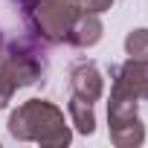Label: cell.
<instances>
[{
    "label": "cell",
    "instance_id": "1",
    "mask_svg": "<svg viewBox=\"0 0 148 148\" xmlns=\"http://www.w3.org/2000/svg\"><path fill=\"white\" fill-rule=\"evenodd\" d=\"M6 128L18 142H38L47 148H64L73 139V131L64 119V110L47 99L21 102L9 113Z\"/></svg>",
    "mask_w": 148,
    "mask_h": 148
},
{
    "label": "cell",
    "instance_id": "2",
    "mask_svg": "<svg viewBox=\"0 0 148 148\" xmlns=\"http://www.w3.org/2000/svg\"><path fill=\"white\" fill-rule=\"evenodd\" d=\"M47 73L44 49L32 38H15L0 47V108H6L18 87L41 82Z\"/></svg>",
    "mask_w": 148,
    "mask_h": 148
},
{
    "label": "cell",
    "instance_id": "3",
    "mask_svg": "<svg viewBox=\"0 0 148 148\" xmlns=\"http://www.w3.org/2000/svg\"><path fill=\"white\" fill-rule=\"evenodd\" d=\"M21 12L29 32L44 44H67L70 29L79 18V6L73 0H32Z\"/></svg>",
    "mask_w": 148,
    "mask_h": 148
},
{
    "label": "cell",
    "instance_id": "4",
    "mask_svg": "<svg viewBox=\"0 0 148 148\" xmlns=\"http://www.w3.org/2000/svg\"><path fill=\"white\" fill-rule=\"evenodd\" d=\"M139 99L119 82L110 79V99H108V134L110 142L119 148H136L145 142V128L136 110Z\"/></svg>",
    "mask_w": 148,
    "mask_h": 148
},
{
    "label": "cell",
    "instance_id": "5",
    "mask_svg": "<svg viewBox=\"0 0 148 148\" xmlns=\"http://www.w3.org/2000/svg\"><path fill=\"white\" fill-rule=\"evenodd\" d=\"M70 90L73 96H79L90 105H96L105 96V76L96 67V61H79L70 70Z\"/></svg>",
    "mask_w": 148,
    "mask_h": 148
},
{
    "label": "cell",
    "instance_id": "6",
    "mask_svg": "<svg viewBox=\"0 0 148 148\" xmlns=\"http://www.w3.org/2000/svg\"><path fill=\"white\" fill-rule=\"evenodd\" d=\"M110 79H119L136 99H148V61L128 58L122 64H110Z\"/></svg>",
    "mask_w": 148,
    "mask_h": 148
},
{
    "label": "cell",
    "instance_id": "7",
    "mask_svg": "<svg viewBox=\"0 0 148 148\" xmlns=\"http://www.w3.org/2000/svg\"><path fill=\"white\" fill-rule=\"evenodd\" d=\"M102 32H105L102 18L96 12H82L79 9V18H76V23H73V29H70L67 44L79 47V49H90V47H96L102 41Z\"/></svg>",
    "mask_w": 148,
    "mask_h": 148
},
{
    "label": "cell",
    "instance_id": "8",
    "mask_svg": "<svg viewBox=\"0 0 148 148\" xmlns=\"http://www.w3.org/2000/svg\"><path fill=\"white\" fill-rule=\"evenodd\" d=\"M67 110H70L73 128H76L79 134L90 136V134L96 131V113H93V105H90V102H84V99H79V96H70Z\"/></svg>",
    "mask_w": 148,
    "mask_h": 148
},
{
    "label": "cell",
    "instance_id": "9",
    "mask_svg": "<svg viewBox=\"0 0 148 148\" xmlns=\"http://www.w3.org/2000/svg\"><path fill=\"white\" fill-rule=\"evenodd\" d=\"M125 52L128 58L148 61V29H131L125 35Z\"/></svg>",
    "mask_w": 148,
    "mask_h": 148
},
{
    "label": "cell",
    "instance_id": "10",
    "mask_svg": "<svg viewBox=\"0 0 148 148\" xmlns=\"http://www.w3.org/2000/svg\"><path fill=\"white\" fill-rule=\"evenodd\" d=\"M82 12H96V15H102V12H108L110 6H113V0H73Z\"/></svg>",
    "mask_w": 148,
    "mask_h": 148
},
{
    "label": "cell",
    "instance_id": "11",
    "mask_svg": "<svg viewBox=\"0 0 148 148\" xmlns=\"http://www.w3.org/2000/svg\"><path fill=\"white\" fill-rule=\"evenodd\" d=\"M12 3H15V6H18V9H26V6H29V3H32V0H12Z\"/></svg>",
    "mask_w": 148,
    "mask_h": 148
},
{
    "label": "cell",
    "instance_id": "12",
    "mask_svg": "<svg viewBox=\"0 0 148 148\" xmlns=\"http://www.w3.org/2000/svg\"><path fill=\"white\" fill-rule=\"evenodd\" d=\"M0 47H3V35H0Z\"/></svg>",
    "mask_w": 148,
    "mask_h": 148
}]
</instances>
